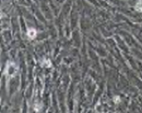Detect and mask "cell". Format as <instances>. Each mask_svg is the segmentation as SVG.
<instances>
[{"instance_id":"6da1fadb","label":"cell","mask_w":142,"mask_h":113,"mask_svg":"<svg viewBox=\"0 0 142 113\" xmlns=\"http://www.w3.org/2000/svg\"><path fill=\"white\" fill-rule=\"evenodd\" d=\"M36 34H37V32L34 29H29V32H28V36H29L30 38H34Z\"/></svg>"}]
</instances>
